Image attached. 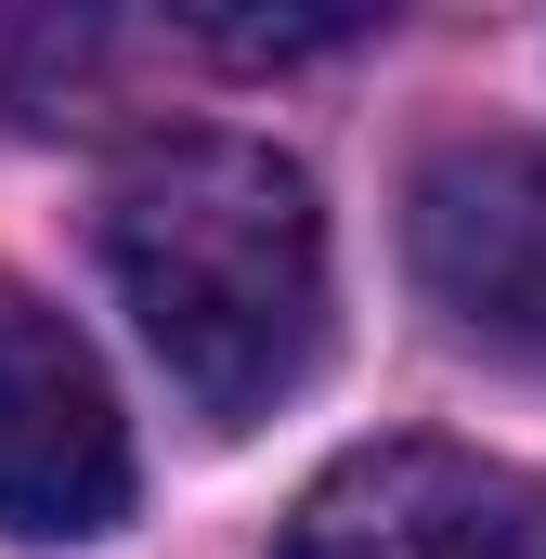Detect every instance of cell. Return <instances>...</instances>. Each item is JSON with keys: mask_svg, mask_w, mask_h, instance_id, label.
<instances>
[{"mask_svg": "<svg viewBox=\"0 0 546 559\" xmlns=\"http://www.w3.org/2000/svg\"><path fill=\"white\" fill-rule=\"evenodd\" d=\"M105 274L195 417L248 429L325 365V209L235 131L143 143L105 195Z\"/></svg>", "mask_w": 546, "mask_h": 559, "instance_id": "cell-1", "label": "cell"}, {"mask_svg": "<svg viewBox=\"0 0 546 559\" xmlns=\"http://www.w3.org/2000/svg\"><path fill=\"white\" fill-rule=\"evenodd\" d=\"M131 521V417L92 365V338L0 286V534L26 547H79Z\"/></svg>", "mask_w": 546, "mask_h": 559, "instance_id": "cell-2", "label": "cell"}, {"mask_svg": "<svg viewBox=\"0 0 546 559\" xmlns=\"http://www.w3.org/2000/svg\"><path fill=\"white\" fill-rule=\"evenodd\" d=\"M273 559H546V481L468 442H365L299 495Z\"/></svg>", "mask_w": 546, "mask_h": 559, "instance_id": "cell-3", "label": "cell"}, {"mask_svg": "<svg viewBox=\"0 0 546 559\" xmlns=\"http://www.w3.org/2000/svg\"><path fill=\"white\" fill-rule=\"evenodd\" d=\"M404 248L416 286L508 365H546V143L482 131L442 143L404 195Z\"/></svg>", "mask_w": 546, "mask_h": 559, "instance_id": "cell-4", "label": "cell"}, {"mask_svg": "<svg viewBox=\"0 0 546 559\" xmlns=\"http://www.w3.org/2000/svg\"><path fill=\"white\" fill-rule=\"evenodd\" d=\"M404 0H169V26L209 39L222 66H312V52H339V39H365Z\"/></svg>", "mask_w": 546, "mask_h": 559, "instance_id": "cell-5", "label": "cell"}]
</instances>
